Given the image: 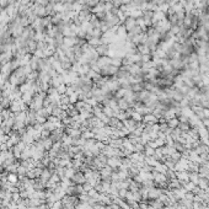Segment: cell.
<instances>
[{"label":"cell","instance_id":"cell-2","mask_svg":"<svg viewBox=\"0 0 209 209\" xmlns=\"http://www.w3.org/2000/svg\"><path fill=\"white\" fill-rule=\"evenodd\" d=\"M107 164H108V166L111 167V169H114V167H118L119 165H121V161L113 156V158H108L107 159Z\"/></svg>","mask_w":209,"mask_h":209},{"label":"cell","instance_id":"cell-1","mask_svg":"<svg viewBox=\"0 0 209 209\" xmlns=\"http://www.w3.org/2000/svg\"><path fill=\"white\" fill-rule=\"evenodd\" d=\"M71 182L73 185H84L86 182V179H85V175L81 174V172H75V175L73 176L71 179Z\"/></svg>","mask_w":209,"mask_h":209}]
</instances>
